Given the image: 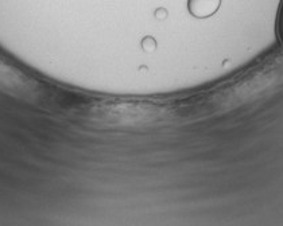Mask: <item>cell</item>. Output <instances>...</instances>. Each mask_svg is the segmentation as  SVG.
Here are the masks:
<instances>
[{"label":"cell","mask_w":283,"mask_h":226,"mask_svg":"<svg viewBox=\"0 0 283 226\" xmlns=\"http://www.w3.org/2000/svg\"><path fill=\"white\" fill-rule=\"evenodd\" d=\"M221 5V0H187V10L197 19L214 15Z\"/></svg>","instance_id":"6da1fadb"},{"label":"cell","mask_w":283,"mask_h":226,"mask_svg":"<svg viewBox=\"0 0 283 226\" xmlns=\"http://www.w3.org/2000/svg\"><path fill=\"white\" fill-rule=\"evenodd\" d=\"M277 30H278V36L281 43L283 45V0H281L278 11V20H277Z\"/></svg>","instance_id":"7a4b0ae2"},{"label":"cell","mask_w":283,"mask_h":226,"mask_svg":"<svg viewBox=\"0 0 283 226\" xmlns=\"http://www.w3.org/2000/svg\"><path fill=\"white\" fill-rule=\"evenodd\" d=\"M142 49L147 53H151L157 49V40L151 38V36H146L144 39L142 40Z\"/></svg>","instance_id":"3957f363"},{"label":"cell","mask_w":283,"mask_h":226,"mask_svg":"<svg viewBox=\"0 0 283 226\" xmlns=\"http://www.w3.org/2000/svg\"><path fill=\"white\" fill-rule=\"evenodd\" d=\"M155 16H157L158 19H165L167 16V11L165 8H159V10L155 11Z\"/></svg>","instance_id":"277c9868"}]
</instances>
